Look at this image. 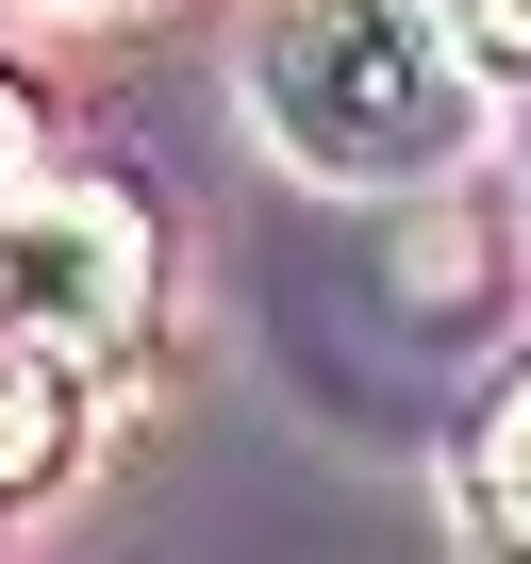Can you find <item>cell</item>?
<instances>
[{
  "label": "cell",
  "mask_w": 531,
  "mask_h": 564,
  "mask_svg": "<svg viewBox=\"0 0 531 564\" xmlns=\"http://www.w3.org/2000/svg\"><path fill=\"white\" fill-rule=\"evenodd\" d=\"M465 514H481L498 564H531V382L481 415V448H465Z\"/></svg>",
  "instance_id": "3957f363"
},
{
  "label": "cell",
  "mask_w": 531,
  "mask_h": 564,
  "mask_svg": "<svg viewBox=\"0 0 531 564\" xmlns=\"http://www.w3.org/2000/svg\"><path fill=\"white\" fill-rule=\"evenodd\" d=\"M34 481H67V382L34 349H0V498H34Z\"/></svg>",
  "instance_id": "277c9868"
},
{
  "label": "cell",
  "mask_w": 531,
  "mask_h": 564,
  "mask_svg": "<svg viewBox=\"0 0 531 564\" xmlns=\"http://www.w3.org/2000/svg\"><path fill=\"white\" fill-rule=\"evenodd\" d=\"M249 117L300 183L399 199L481 150V51L448 0H266L249 18Z\"/></svg>",
  "instance_id": "6da1fadb"
},
{
  "label": "cell",
  "mask_w": 531,
  "mask_h": 564,
  "mask_svg": "<svg viewBox=\"0 0 531 564\" xmlns=\"http://www.w3.org/2000/svg\"><path fill=\"white\" fill-rule=\"evenodd\" d=\"M448 18H465V51H481V84H498V67H531V0H448Z\"/></svg>",
  "instance_id": "5b68a950"
},
{
  "label": "cell",
  "mask_w": 531,
  "mask_h": 564,
  "mask_svg": "<svg viewBox=\"0 0 531 564\" xmlns=\"http://www.w3.org/2000/svg\"><path fill=\"white\" fill-rule=\"evenodd\" d=\"M0 199H34V100L0 84Z\"/></svg>",
  "instance_id": "8992f818"
},
{
  "label": "cell",
  "mask_w": 531,
  "mask_h": 564,
  "mask_svg": "<svg viewBox=\"0 0 531 564\" xmlns=\"http://www.w3.org/2000/svg\"><path fill=\"white\" fill-rule=\"evenodd\" d=\"M0 349L34 366H117L150 349V216L117 183H34L0 199Z\"/></svg>",
  "instance_id": "7a4b0ae2"
}]
</instances>
